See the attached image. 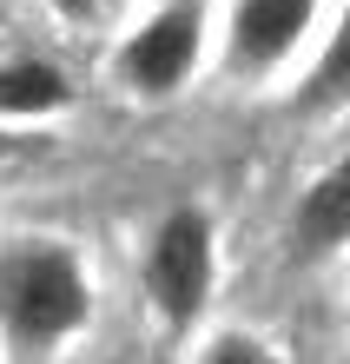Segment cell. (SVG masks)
<instances>
[{
  "instance_id": "2",
  "label": "cell",
  "mask_w": 350,
  "mask_h": 364,
  "mask_svg": "<svg viewBox=\"0 0 350 364\" xmlns=\"http://www.w3.org/2000/svg\"><path fill=\"white\" fill-rule=\"evenodd\" d=\"M199 40H205V0H165L133 33V47L119 53V80L133 93H146V100L179 93L192 60H199Z\"/></svg>"
},
{
  "instance_id": "7",
  "label": "cell",
  "mask_w": 350,
  "mask_h": 364,
  "mask_svg": "<svg viewBox=\"0 0 350 364\" xmlns=\"http://www.w3.org/2000/svg\"><path fill=\"white\" fill-rule=\"evenodd\" d=\"M337 100H350V7H344V27L331 33V53H324L317 73H311L304 106H337Z\"/></svg>"
},
{
  "instance_id": "3",
  "label": "cell",
  "mask_w": 350,
  "mask_h": 364,
  "mask_svg": "<svg viewBox=\"0 0 350 364\" xmlns=\"http://www.w3.org/2000/svg\"><path fill=\"white\" fill-rule=\"evenodd\" d=\"M146 291L172 325L205 311L212 291V225L199 212H172V219L152 232V259H146Z\"/></svg>"
},
{
  "instance_id": "8",
  "label": "cell",
  "mask_w": 350,
  "mask_h": 364,
  "mask_svg": "<svg viewBox=\"0 0 350 364\" xmlns=\"http://www.w3.org/2000/svg\"><path fill=\"white\" fill-rule=\"evenodd\" d=\"M205 364H271V351H265V345H251V338H218Z\"/></svg>"
},
{
  "instance_id": "1",
  "label": "cell",
  "mask_w": 350,
  "mask_h": 364,
  "mask_svg": "<svg viewBox=\"0 0 350 364\" xmlns=\"http://www.w3.org/2000/svg\"><path fill=\"white\" fill-rule=\"evenodd\" d=\"M86 272L67 245H47V239H20V245H0V331L13 345H53L86 325Z\"/></svg>"
},
{
  "instance_id": "9",
  "label": "cell",
  "mask_w": 350,
  "mask_h": 364,
  "mask_svg": "<svg viewBox=\"0 0 350 364\" xmlns=\"http://www.w3.org/2000/svg\"><path fill=\"white\" fill-rule=\"evenodd\" d=\"M0 153H7V139H0Z\"/></svg>"
},
{
  "instance_id": "6",
  "label": "cell",
  "mask_w": 350,
  "mask_h": 364,
  "mask_svg": "<svg viewBox=\"0 0 350 364\" xmlns=\"http://www.w3.org/2000/svg\"><path fill=\"white\" fill-rule=\"evenodd\" d=\"M67 73L47 67V60H7L0 67V113L7 119H33V113H53L67 106Z\"/></svg>"
},
{
  "instance_id": "5",
  "label": "cell",
  "mask_w": 350,
  "mask_h": 364,
  "mask_svg": "<svg viewBox=\"0 0 350 364\" xmlns=\"http://www.w3.org/2000/svg\"><path fill=\"white\" fill-rule=\"evenodd\" d=\"M344 239H350V159H337L297 205V252L304 259H317V252H331Z\"/></svg>"
},
{
  "instance_id": "4",
  "label": "cell",
  "mask_w": 350,
  "mask_h": 364,
  "mask_svg": "<svg viewBox=\"0 0 350 364\" xmlns=\"http://www.w3.org/2000/svg\"><path fill=\"white\" fill-rule=\"evenodd\" d=\"M317 0H238L231 14V67L238 73H265L297 47V33L311 27Z\"/></svg>"
}]
</instances>
